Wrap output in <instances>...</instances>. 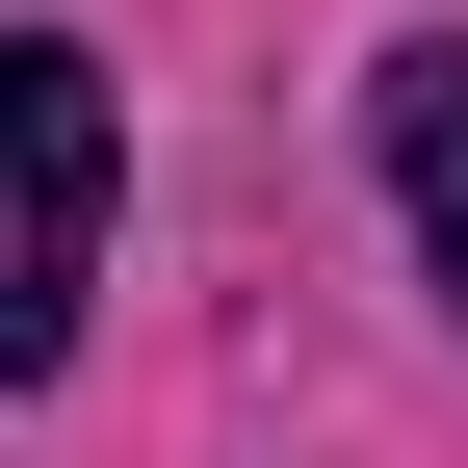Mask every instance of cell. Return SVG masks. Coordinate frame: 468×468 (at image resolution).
Here are the masks:
<instances>
[{
    "mask_svg": "<svg viewBox=\"0 0 468 468\" xmlns=\"http://www.w3.org/2000/svg\"><path fill=\"white\" fill-rule=\"evenodd\" d=\"M104 208H131V131H104V79L27 27V52H0V390H27V365H79Z\"/></svg>",
    "mask_w": 468,
    "mask_h": 468,
    "instance_id": "cell-1",
    "label": "cell"
},
{
    "mask_svg": "<svg viewBox=\"0 0 468 468\" xmlns=\"http://www.w3.org/2000/svg\"><path fill=\"white\" fill-rule=\"evenodd\" d=\"M390 208H417V261L468 286V52H390Z\"/></svg>",
    "mask_w": 468,
    "mask_h": 468,
    "instance_id": "cell-2",
    "label": "cell"
}]
</instances>
